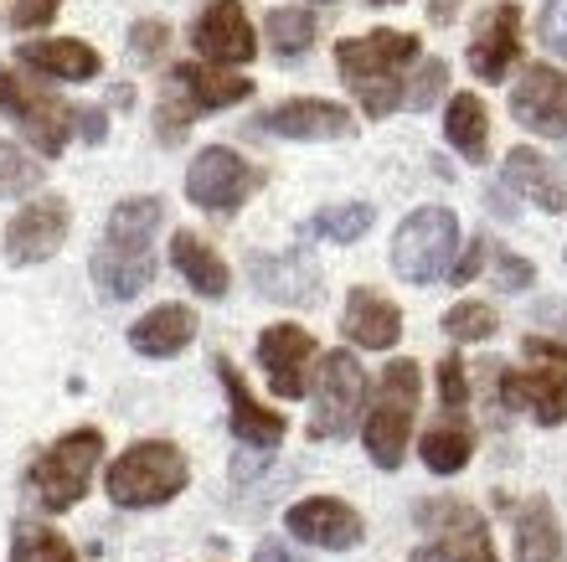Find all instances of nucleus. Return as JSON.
Here are the masks:
<instances>
[{
    "instance_id": "f257e3e1",
    "label": "nucleus",
    "mask_w": 567,
    "mask_h": 562,
    "mask_svg": "<svg viewBox=\"0 0 567 562\" xmlns=\"http://www.w3.org/2000/svg\"><path fill=\"white\" fill-rule=\"evenodd\" d=\"M165 223V202L161 196H130L109 212L104 243L93 253V284L104 299H135L150 279H155V253L150 237Z\"/></svg>"
},
{
    "instance_id": "f03ea898",
    "label": "nucleus",
    "mask_w": 567,
    "mask_h": 562,
    "mask_svg": "<svg viewBox=\"0 0 567 562\" xmlns=\"http://www.w3.org/2000/svg\"><path fill=\"white\" fill-rule=\"evenodd\" d=\"M419 62V37L413 31H367V37H346L336 47V68L341 83L357 93L367 119H388L403 104V73Z\"/></svg>"
},
{
    "instance_id": "7ed1b4c3",
    "label": "nucleus",
    "mask_w": 567,
    "mask_h": 562,
    "mask_svg": "<svg viewBox=\"0 0 567 562\" xmlns=\"http://www.w3.org/2000/svg\"><path fill=\"white\" fill-rule=\"evenodd\" d=\"M192 480V464L171 439H140L109 464V501L124 511H150V505L176 501Z\"/></svg>"
},
{
    "instance_id": "20e7f679",
    "label": "nucleus",
    "mask_w": 567,
    "mask_h": 562,
    "mask_svg": "<svg viewBox=\"0 0 567 562\" xmlns=\"http://www.w3.org/2000/svg\"><path fill=\"white\" fill-rule=\"evenodd\" d=\"M99 459H104V433L99 429L62 433L58 445L31 459V470H27L31 501L42 505V511H52V517L73 511V505L89 495V480H93V470H99Z\"/></svg>"
},
{
    "instance_id": "39448f33",
    "label": "nucleus",
    "mask_w": 567,
    "mask_h": 562,
    "mask_svg": "<svg viewBox=\"0 0 567 562\" xmlns=\"http://www.w3.org/2000/svg\"><path fill=\"white\" fill-rule=\"evenodd\" d=\"M526 356L537 367L501 371V402L532 413L542 429H557V423H567V340L526 336Z\"/></svg>"
},
{
    "instance_id": "423d86ee",
    "label": "nucleus",
    "mask_w": 567,
    "mask_h": 562,
    "mask_svg": "<svg viewBox=\"0 0 567 562\" xmlns=\"http://www.w3.org/2000/svg\"><path fill=\"white\" fill-rule=\"evenodd\" d=\"M419 367L413 361H392L377 382V402L367 408V454L377 470H398L408 459V429L419 413Z\"/></svg>"
},
{
    "instance_id": "0eeeda50",
    "label": "nucleus",
    "mask_w": 567,
    "mask_h": 562,
    "mask_svg": "<svg viewBox=\"0 0 567 562\" xmlns=\"http://www.w3.org/2000/svg\"><path fill=\"white\" fill-rule=\"evenodd\" d=\"M460 248V217L449 207H419L392 237V268L408 284H433L444 279Z\"/></svg>"
},
{
    "instance_id": "6e6552de",
    "label": "nucleus",
    "mask_w": 567,
    "mask_h": 562,
    "mask_svg": "<svg viewBox=\"0 0 567 562\" xmlns=\"http://www.w3.org/2000/svg\"><path fill=\"white\" fill-rule=\"evenodd\" d=\"M0 114L11 119L16 130L37 145V155L58 161L62 150H68V140H73L78 109H68L58 93H47V89H37V83H27V78H16L11 68H0Z\"/></svg>"
},
{
    "instance_id": "1a4fd4ad",
    "label": "nucleus",
    "mask_w": 567,
    "mask_h": 562,
    "mask_svg": "<svg viewBox=\"0 0 567 562\" xmlns=\"http://www.w3.org/2000/svg\"><path fill=\"white\" fill-rule=\"evenodd\" d=\"M258 186H264V171H254L238 150H227V145H207L192 161V171H186V196L202 212H217V217L238 212Z\"/></svg>"
},
{
    "instance_id": "9d476101",
    "label": "nucleus",
    "mask_w": 567,
    "mask_h": 562,
    "mask_svg": "<svg viewBox=\"0 0 567 562\" xmlns=\"http://www.w3.org/2000/svg\"><path fill=\"white\" fill-rule=\"evenodd\" d=\"M315 367H320V387H315L310 439H346L367 402V371L357 367L351 351H326V361H315Z\"/></svg>"
},
{
    "instance_id": "9b49d317",
    "label": "nucleus",
    "mask_w": 567,
    "mask_h": 562,
    "mask_svg": "<svg viewBox=\"0 0 567 562\" xmlns=\"http://www.w3.org/2000/svg\"><path fill=\"white\" fill-rule=\"evenodd\" d=\"M419 532H429L433 562H495L491 527H485V517L475 505L464 501H423Z\"/></svg>"
},
{
    "instance_id": "f8f14e48",
    "label": "nucleus",
    "mask_w": 567,
    "mask_h": 562,
    "mask_svg": "<svg viewBox=\"0 0 567 562\" xmlns=\"http://www.w3.org/2000/svg\"><path fill=\"white\" fill-rule=\"evenodd\" d=\"M511 114H516V124H526L532 134L567 140V73H557L547 62L522 68L516 89H511Z\"/></svg>"
},
{
    "instance_id": "ddd939ff",
    "label": "nucleus",
    "mask_w": 567,
    "mask_h": 562,
    "mask_svg": "<svg viewBox=\"0 0 567 562\" xmlns=\"http://www.w3.org/2000/svg\"><path fill=\"white\" fill-rule=\"evenodd\" d=\"M68 223H73V212H68L62 196L27 202V207L11 217V227H6V258H11L16 268L47 264V258L68 243Z\"/></svg>"
},
{
    "instance_id": "4468645a",
    "label": "nucleus",
    "mask_w": 567,
    "mask_h": 562,
    "mask_svg": "<svg viewBox=\"0 0 567 562\" xmlns=\"http://www.w3.org/2000/svg\"><path fill=\"white\" fill-rule=\"evenodd\" d=\"M315 361H320V346L305 326H269L258 336V367L269 371V387L279 398H305Z\"/></svg>"
},
{
    "instance_id": "2eb2a0df",
    "label": "nucleus",
    "mask_w": 567,
    "mask_h": 562,
    "mask_svg": "<svg viewBox=\"0 0 567 562\" xmlns=\"http://www.w3.org/2000/svg\"><path fill=\"white\" fill-rule=\"evenodd\" d=\"M284 527L299 537V542H310V548H326V552H351L367 537V521H361L357 505L336 501V495H310V501L289 505V517Z\"/></svg>"
},
{
    "instance_id": "dca6fc26",
    "label": "nucleus",
    "mask_w": 567,
    "mask_h": 562,
    "mask_svg": "<svg viewBox=\"0 0 567 562\" xmlns=\"http://www.w3.org/2000/svg\"><path fill=\"white\" fill-rule=\"evenodd\" d=\"M217 377H223V392H227V423H233V433H238L243 449H258V454H269L274 445H284V413H274V408H264V402L248 392V382H243V371L227 361V356H217Z\"/></svg>"
},
{
    "instance_id": "f3484780",
    "label": "nucleus",
    "mask_w": 567,
    "mask_h": 562,
    "mask_svg": "<svg viewBox=\"0 0 567 562\" xmlns=\"http://www.w3.org/2000/svg\"><path fill=\"white\" fill-rule=\"evenodd\" d=\"M522 62V6H495V11L480 16L475 37H470V68L485 83H501Z\"/></svg>"
},
{
    "instance_id": "a211bd4d",
    "label": "nucleus",
    "mask_w": 567,
    "mask_h": 562,
    "mask_svg": "<svg viewBox=\"0 0 567 562\" xmlns=\"http://www.w3.org/2000/svg\"><path fill=\"white\" fill-rule=\"evenodd\" d=\"M192 42L207 62H248L258 52V37L248 27V11L238 0H212L207 11L196 16Z\"/></svg>"
},
{
    "instance_id": "6ab92c4d",
    "label": "nucleus",
    "mask_w": 567,
    "mask_h": 562,
    "mask_svg": "<svg viewBox=\"0 0 567 562\" xmlns=\"http://www.w3.org/2000/svg\"><path fill=\"white\" fill-rule=\"evenodd\" d=\"M248 279L258 284V295L279 299V305H315L320 299V274L305 253H254Z\"/></svg>"
},
{
    "instance_id": "aec40b11",
    "label": "nucleus",
    "mask_w": 567,
    "mask_h": 562,
    "mask_svg": "<svg viewBox=\"0 0 567 562\" xmlns=\"http://www.w3.org/2000/svg\"><path fill=\"white\" fill-rule=\"evenodd\" d=\"M264 130L279 140H346L357 130L351 109L330 104V99H289V104L264 114Z\"/></svg>"
},
{
    "instance_id": "412c9836",
    "label": "nucleus",
    "mask_w": 567,
    "mask_h": 562,
    "mask_svg": "<svg viewBox=\"0 0 567 562\" xmlns=\"http://www.w3.org/2000/svg\"><path fill=\"white\" fill-rule=\"evenodd\" d=\"M341 330H346V340H357L367 351H392L398 336H403V315H398V305H392L388 295H377V289H351V295H346Z\"/></svg>"
},
{
    "instance_id": "4be33fe9",
    "label": "nucleus",
    "mask_w": 567,
    "mask_h": 562,
    "mask_svg": "<svg viewBox=\"0 0 567 562\" xmlns=\"http://www.w3.org/2000/svg\"><path fill=\"white\" fill-rule=\"evenodd\" d=\"M16 58L37 68L42 78H58V83H93V78L104 73V58L93 52L89 42H78V37H47V42H27Z\"/></svg>"
},
{
    "instance_id": "5701e85b",
    "label": "nucleus",
    "mask_w": 567,
    "mask_h": 562,
    "mask_svg": "<svg viewBox=\"0 0 567 562\" xmlns=\"http://www.w3.org/2000/svg\"><path fill=\"white\" fill-rule=\"evenodd\" d=\"M511 517H516V562H567V542L553 501H542V495L516 501Z\"/></svg>"
},
{
    "instance_id": "b1692460",
    "label": "nucleus",
    "mask_w": 567,
    "mask_h": 562,
    "mask_svg": "<svg viewBox=\"0 0 567 562\" xmlns=\"http://www.w3.org/2000/svg\"><path fill=\"white\" fill-rule=\"evenodd\" d=\"M196 340V315L186 305H161V310L140 315L130 326V346L150 361H165V356H181Z\"/></svg>"
},
{
    "instance_id": "393cba45",
    "label": "nucleus",
    "mask_w": 567,
    "mask_h": 562,
    "mask_svg": "<svg viewBox=\"0 0 567 562\" xmlns=\"http://www.w3.org/2000/svg\"><path fill=\"white\" fill-rule=\"evenodd\" d=\"M171 83L186 93V104H192L196 114H207V109H233L254 93V78L223 73V68H202V62H181L176 73H171Z\"/></svg>"
},
{
    "instance_id": "a878e982",
    "label": "nucleus",
    "mask_w": 567,
    "mask_h": 562,
    "mask_svg": "<svg viewBox=\"0 0 567 562\" xmlns=\"http://www.w3.org/2000/svg\"><path fill=\"white\" fill-rule=\"evenodd\" d=\"M506 186H516L522 196H532L542 212H567V181L553 171L547 155L516 145L506 155Z\"/></svg>"
},
{
    "instance_id": "bb28decb",
    "label": "nucleus",
    "mask_w": 567,
    "mask_h": 562,
    "mask_svg": "<svg viewBox=\"0 0 567 562\" xmlns=\"http://www.w3.org/2000/svg\"><path fill=\"white\" fill-rule=\"evenodd\" d=\"M171 264H176V274L192 284L196 295H207V299H223L227 284H233V274H227V264L217 258V248H212V243H202L196 233H176V237H171Z\"/></svg>"
},
{
    "instance_id": "cd10ccee",
    "label": "nucleus",
    "mask_w": 567,
    "mask_h": 562,
    "mask_svg": "<svg viewBox=\"0 0 567 562\" xmlns=\"http://www.w3.org/2000/svg\"><path fill=\"white\" fill-rule=\"evenodd\" d=\"M444 134L464 161H485L491 155V114H485V104H480L475 93H454L449 99Z\"/></svg>"
},
{
    "instance_id": "c85d7f7f",
    "label": "nucleus",
    "mask_w": 567,
    "mask_h": 562,
    "mask_svg": "<svg viewBox=\"0 0 567 562\" xmlns=\"http://www.w3.org/2000/svg\"><path fill=\"white\" fill-rule=\"evenodd\" d=\"M470 454H475V433H470L464 413H449L444 423H433L423 433V464L433 474H460L470 464Z\"/></svg>"
},
{
    "instance_id": "c756f323",
    "label": "nucleus",
    "mask_w": 567,
    "mask_h": 562,
    "mask_svg": "<svg viewBox=\"0 0 567 562\" xmlns=\"http://www.w3.org/2000/svg\"><path fill=\"white\" fill-rule=\"evenodd\" d=\"M11 562H83L73 552V542L52 527H37V521H21L11 532Z\"/></svg>"
},
{
    "instance_id": "7c9ffc66",
    "label": "nucleus",
    "mask_w": 567,
    "mask_h": 562,
    "mask_svg": "<svg viewBox=\"0 0 567 562\" xmlns=\"http://www.w3.org/2000/svg\"><path fill=\"white\" fill-rule=\"evenodd\" d=\"M264 37H269L274 58H299V52H310V47H315V16L310 11H295V6L269 11Z\"/></svg>"
},
{
    "instance_id": "2f4dec72",
    "label": "nucleus",
    "mask_w": 567,
    "mask_h": 562,
    "mask_svg": "<svg viewBox=\"0 0 567 562\" xmlns=\"http://www.w3.org/2000/svg\"><path fill=\"white\" fill-rule=\"evenodd\" d=\"M42 161H31L21 145L11 140H0V202H11V196H27L42 186Z\"/></svg>"
},
{
    "instance_id": "473e14b6",
    "label": "nucleus",
    "mask_w": 567,
    "mask_h": 562,
    "mask_svg": "<svg viewBox=\"0 0 567 562\" xmlns=\"http://www.w3.org/2000/svg\"><path fill=\"white\" fill-rule=\"evenodd\" d=\"M310 227L326 237V243H357V237L372 227V207H367V202H341V207L320 212Z\"/></svg>"
},
{
    "instance_id": "72a5a7b5",
    "label": "nucleus",
    "mask_w": 567,
    "mask_h": 562,
    "mask_svg": "<svg viewBox=\"0 0 567 562\" xmlns=\"http://www.w3.org/2000/svg\"><path fill=\"white\" fill-rule=\"evenodd\" d=\"M495 330H501V320H495V310L480 305V299H464V305H454V310L444 315L449 340H491Z\"/></svg>"
},
{
    "instance_id": "f704fd0d",
    "label": "nucleus",
    "mask_w": 567,
    "mask_h": 562,
    "mask_svg": "<svg viewBox=\"0 0 567 562\" xmlns=\"http://www.w3.org/2000/svg\"><path fill=\"white\" fill-rule=\"evenodd\" d=\"M449 89V62L444 58H429L413 73V83H403V104L408 109H433V99Z\"/></svg>"
},
{
    "instance_id": "c9c22d12",
    "label": "nucleus",
    "mask_w": 567,
    "mask_h": 562,
    "mask_svg": "<svg viewBox=\"0 0 567 562\" xmlns=\"http://www.w3.org/2000/svg\"><path fill=\"white\" fill-rule=\"evenodd\" d=\"M439 398H444L449 413H464V402H470V377H464L460 356H444V361H439Z\"/></svg>"
},
{
    "instance_id": "e433bc0d",
    "label": "nucleus",
    "mask_w": 567,
    "mask_h": 562,
    "mask_svg": "<svg viewBox=\"0 0 567 562\" xmlns=\"http://www.w3.org/2000/svg\"><path fill=\"white\" fill-rule=\"evenodd\" d=\"M165 47H171V27H165V21H135V31H130V52H135L140 62H161Z\"/></svg>"
},
{
    "instance_id": "4c0bfd02",
    "label": "nucleus",
    "mask_w": 567,
    "mask_h": 562,
    "mask_svg": "<svg viewBox=\"0 0 567 562\" xmlns=\"http://www.w3.org/2000/svg\"><path fill=\"white\" fill-rule=\"evenodd\" d=\"M495 284L506 289V295H522L526 284H537V268L516 258V253H495Z\"/></svg>"
},
{
    "instance_id": "58836bf2",
    "label": "nucleus",
    "mask_w": 567,
    "mask_h": 562,
    "mask_svg": "<svg viewBox=\"0 0 567 562\" xmlns=\"http://www.w3.org/2000/svg\"><path fill=\"white\" fill-rule=\"evenodd\" d=\"M58 21V0H11V27L16 31H42Z\"/></svg>"
},
{
    "instance_id": "ea45409f",
    "label": "nucleus",
    "mask_w": 567,
    "mask_h": 562,
    "mask_svg": "<svg viewBox=\"0 0 567 562\" xmlns=\"http://www.w3.org/2000/svg\"><path fill=\"white\" fill-rule=\"evenodd\" d=\"M542 47L567 58V0H547V11H542Z\"/></svg>"
},
{
    "instance_id": "a19ab883",
    "label": "nucleus",
    "mask_w": 567,
    "mask_h": 562,
    "mask_svg": "<svg viewBox=\"0 0 567 562\" xmlns=\"http://www.w3.org/2000/svg\"><path fill=\"white\" fill-rule=\"evenodd\" d=\"M192 114H196L192 104H181V99H165V104H161V124H155L165 145H181V140H186V130H192Z\"/></svg>"
},
{
    "instance_id": "79ce46f5",
    "label": "nucleus",
    "mask_w": 567,
    "mask_h": 562,
    "mask_svg": "<svg viewBox=\"0 0 567 562\" xmlns=\"http://www.w3.org/2000/svg\"><path fill=\"white\" fill-rule=\"evenodd\" d=\"M485 258H491V237L480 233V237H470V248H464V258L454 268H449V274H454V284H470L480 274V268H485Z\"/></svg>"
},
{
    "instance_id": "37998d69",
    "label": "nucleus",
    "mask_w": 567,
    "mask_h": 562,
    "mask_svg": "<svg viewBox=\"0 0 567 562\" xmlns=\"http://www.w3.org/2000/svg\"><path fill=\"white\" fill-rule=\"evenodd\" d=\"M73 130H83V140H89V145H99V140H104V134H109V119H104V109H83V114L73 119Z\"/></svg>"
},
{
    "instance_id": "c03bdc74",
    "label": "nucleus",
    "mask_w": 567,
    "mask_h": 562,
    "mask_svg": "<svg viewBox=\"0 0 567 562\" xmlns=\"http://www.w3.org/2000/svg\"><path fill=\"white\" fill-rule=\"evenodd\" d=\"M537 326H557L567 336V305H563V299H547V305H537Z\"/></svg>"
},
{
    "instance_id": "a18cd8bd",
    "label": "nucleus",
    "mask_w": 567,
    "mask_h": 562,
    "mask_svg": "<svg viewBox=\"0 0 567 562\" xmlns=\"http://www.w3.org/2000/svg\"><path fill=\"white\" fill-rule=\"evenodd\" d=\"M254 562H305V558H295L284 542H264V548L254 552Z\"/></svg>"
},
{
    "instance_id": "49530a36",
    "label": "nucleus",
    "mask_w": 567,
    "mask_h": 562,
    "mask_svg": "<svg viewBox=\"0 0 567 562\" xmlns=\"http://www.w3.org/2000/svg\"><path fill=\"white\" fill-rule=\"evenodd\" d=\"M454 11H460V0H429V16H433V21H454Z\"/></svg>"
},
{
    "instance_id": "de8ad7c7",
    "label": "nucleus",
    "mask_w": 567,
    "mask_h": 562,
    "mask_svg": "<svg viewBox=\"0 0 567 562\" xmlns=\"http://www.w3.org/2000/svg\"><path fill=\"white\" fill-rule=\"evenodd\" d=\"M377 6H398V0H377Z\"/></svg>"
},
{
    "instance_id": "09e8293b",
    "label": "nucleus",
    "mask_w": 567,
    "mask_h": 562,
    "mask_svg": "<svg viewBox=\"0 0 567 562\" xmlns=\"http://www.w3.org/2000/svg\"><path fill=\"white\" fill-rule=\"evenodd\" d=\"M326 6H330V0H326Z\"/></svg>"
},
{
    "instance_id": "8fccbe9b",
    "label": "nucleus",
    "mask_w": 567,
    "mask_h": 562,
    "mask_svg": "<svg viewBox=\"0 0 567 562\" xmlns=\"http://www.w3.org/2000/svg\"><path fill=\"white\" fill-rule=\"evenodd\" d=\"M563 258H567V253H563Z\"/></svg>"
}]
</instances>
